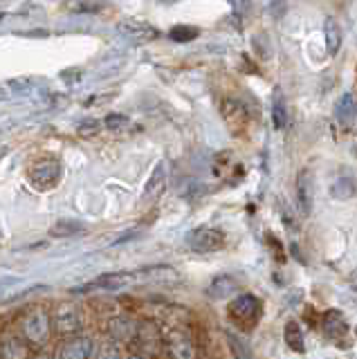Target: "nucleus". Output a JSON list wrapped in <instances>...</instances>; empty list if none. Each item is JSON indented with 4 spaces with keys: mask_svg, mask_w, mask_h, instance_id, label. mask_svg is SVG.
Returning a JSON list of instances; mask_svg holds the SVG:
<instances>
[{
    "mask_svg": "<svg viewBox=\"0 0 357 359\" xmlns=\"http://www.w3.org/2000/svg\"><path fill=\"white\" fill-rule=\"evenodd\" d=\"M61 180V164L57 160H41L29 168V182L36 191H48Z\"/></svg>",
    "mask_w": 357,
    "mask_h": 359,
    "instance_id": "nucleus-4",
    "label": "nucleus"
},
{
    "mask_svg": "<svg viewBox=\"0 0 357 359\" xmlns=\"http://www.w3.org/2000/svg\"><path fill=\"white\" fill-rule=\"evenodd\" d=\"M236 292H238V280L234 278V276H229V274L216 276L214 280H211V285L207 287V294L211 299H216V301H220V299H231L234 294H236Z\"/></svg>",
    "mask_w": 357,
    "mask_h": 359,
    "instance_id": "nucleus-15",
    "label": "nucleus"
},
{
    "mask_svg": "<svg viewBox=\"0 0 357 359\" xmlns=\"http://www.w3.org/2000/svg\"><path fill=\"white\" fill-rule=\"evenodd\" d=\"M135 274V280H147V283H175L180 274L177 269L169 267V265H153V267H144Z\"/></svg>",
    "mask_w": 357,
    "mask_h": 359,
    "instance_id": "nucleus-12",
    "label": "nucleus"
},
{
    "mask_svg": "<svg viewBox=\"0 0 357 359\" xmlns=\"http://www.w3.org/2000/svg\"><path fill=\"white\" fill-rule=\"evenodd\" d=\"M54 328L59 334H76L81 330V312L74 303H63L54 314Z\"/></svg>",
    "mask_w": 357,
    "mask_h": 359,
    "instance_id": "nucleus-6",
    "label": "nucleus"
},
{
    "mask_svg": "<svg viewBox=\"0 0 357 359\" xmlns=\"http://www.w3.org/2000/svg\"><path fill=\"white\" fill-rule=\"evenodd\" d=\"M225 233L216 227H196L187 233V247L194 252H218L225 247Z\"/></svg>",
    "mask_w": 357,
    "mask_h": 359,
    "instance_id": "nucleus-3",
    "label": "nucleus"
},
{
    "mask_svg": "<svg viewBox=\"0 0 357 359\" xmlns=\"http://www.w3.org/2000/svg\"><path fill=\"white\" fill-rule=\"evenodd\" d=\"M355 112H357V104H355V97L351 93L342 95V99L337 101L335 106V117L342 123V126H349V123L355 119Z\"/></svg>",
    "mask_w": 357,
    "mask_h": 359,
    "instance_id": "nucleus-18",
    "label": "nucleus"
},
{
    "mask_svg": "<svg viewBox=\"0 0 357 359\" xmlns=\"http://www.w3.org/2000/svg\"><path fill=\"white\" fill-rule=\"evenodd\" d=\"M133 236H137V231H128V233H124V236H119V238L113 243V245H119V243H126V241H130Z\"/></svg>",
    "mask_w": 357,
    "mask_h": 359,
    "instance_id": "nucleus-30",
    "label": "nucleus"
},
{
    "mask_svg": "<svg viewBox=\"0 0 357 359\" xmlns=\"http://www.w3.org/2000/svg\"><path fill=\"white\" fill-rule=\"evenodd\" d=\"M355 191H357L355 180H353L351 175H342V177H337V180L332 182V187H330V196H332L335 200H349V198L355 196Z\"/></svg>",
    "mask_w": 357,
    "mask_h": 359,
    "instance_id": "nucleus-21",
    "label": "nucleus"
},
{
    "mask_svg": "<svg viewBox=\"0 0 357 359\" xmlns=\"http://www.w3.org/2000/svg\"><path fill=\"white\" fill-rule=\"evenodd\" d=\"M95 355V344L90 337H72L57 348V359H90Z\"/></svg>",
    "mask_w": 357,
    "mask_h": 359,
    "instance_id": "nucleus-7",
    "label": "nucleus"
},
{
    "mask_svg": "<svg viewBox=\"0 0 357 359\" xmlns=\"http://www.w3.org/2000/svg\"><path fill=\"white\" fill-rule=\"evenodd\" d=\"M166 189V164L164 162H158L153 168V173L149 177L147 187H144V200L147 202H153L158 200Z\"/></svg>",
    "mask_w": 357,
    "mask_h": 359,
    "instance_id": "nucleus-14",
    "label": "nucleus"
},
{
    "mask_svg": "<svg viewBox=\"0 0 357 359\" xmlns=\"http://www.w3.org/2000/svg\"><path fill=\"white\" fill-rule=\"evenodd\" d=\"M128 117L126 115H119V112H110V115H106L104 119V126L108 130H124L128 126Z\"/></svg>",
    "mask_w": 357,
    "mask_h": 359,
    "instance_id": "nucleus-27",
    "label": "nucleus"
},
{
    "mask_svg": "<svg viewBox=\"0 0 357 359\" xmlns=\"http://www.w3.org/2000/svg\"><path fill=\"white\" fill-rule=\"evenodd\" d=\"M355 337H357V328H355Z\"/></svg>",
    "mask_w": 357,
    "mask_h": 359,
    "instance_id": "nucleus-34",
    "label": "nucleus"
},
{
    "mask_svg": "<svg viewBox=\"0 0 357 359\" xmlns=\"http://www.w3.org/2000/svg\"><path fill=\"white\" fill-rule=\"evenodd\" d=\"M272 119H274V128L276 130H283L285 123H288V108H285V101L281 90H274V99H272Z\"/></svg>",
    "mask_w": 357,
    "mask_h": 359,
    "instance_id": "nucleus-22",
    "label": "nucleus"
},
{
    "mask_svg": "<svg viewBox=\"0 0 357 359\" xmlns=\"http://www.w3.org/2000/svg\"><path fill=\"white\" fill-rule=\"evenodd\" d=\"M117 29H119L121 34H126V36L140 41V43H149V41H155V39L160 36V32L155 29V27L151 25V22H147V20H137V18H126V20H121L119 25H117Z\"/></svg>",
    "mask_w": 357,
    "mask_h": 359,
    "instance_id": "nucleus-9",
    "label": "nucleus"
},
{
    "mask_svg": "<svg viewBox=\"0 0 357 359\" xmlns=\"http://www.w3.org/2000/svg\"><path fill=\"white\" fill-rule=\"evenodd\" d=\"M297 205L304 216L312 213V205H315V182H312L310 171H301L297 175Z\"/></svg>",
    "mask_w": 357,
    "mask_h": 359,
    "instance_id": "nucleus-10",
    "label": "nucleus"
},
{
    "mask_svg": "<svg viewBox=\"0 0 357 359\" xmlns=\"http://www.w3.org/2000/svg\"><path fill=\"white\" fill-rule=\"evenodd\" d=\"M81 231H86V227L79 220H59L52 227V236H59V238H70V236H76Z\"/></svg>",
    "mask_w": 357,
    "mask_h": 359,
    "instance_id": "nucleus-23",
    "label": "nucleus"
},
{
    "mask_svg": "<svg viewBox=\"0 0 357 359\" xmlns=\"http://www.w3.org/2000/svg\"><path fill=\"white\" fill-rule=\"evenodd\" d=\"M65 9L74 11V14H95V11L104 9V3H99V0H65Z\"/></svg>",
    "mask_w": 357,
    "mask_h": 359,
    "instance_id": "nucleus-24",
    "label": "nucleus"
},
{
    "mask_svg": "<svg viewBox=\"0 0 357 359\" xmlns=\"http://www.w3.org/2000/svg\"><path fill=\"white\" fill-rule=\"evenodd\" d=\"M0 20H3V14H0Z\"/></svg>",
    "mask_w": 357,
    "mask_h": 359,
    "instance_id": "nucleus-33",
    "label": "nucleus"
},
{
    "mask_svg": "<svg viewBox=\"0 0 357 359\" xmlns=\"http://www.w3.org/2000/svg\"><path fill=\"white\" fill-rule=\"evenodd\" d=\"M162 344L171 359H198V348L194 339L182 330H169L162 337Z\"/></svg>",
    "mask_w": 357,
    "mask_h": 359,
    "instance_id": "nucleus-5",
    "label": "nucleus"
},
{
    "mask_svg": "<svg viewBox=\"0 0 357 359\" xmlns=\"http://www.w3.org/2000/svg\"><path fill=\"white\" fill-rule=\"evenodd\" d=\"M321 332L332 341H339L349 334V323L339 310H328L321 314Z\"/></svg>",
    "mask_w": 357,
    "mask_h": 359,
    "instance_id": "nucleus-11",
    "label": "nucleus"
},
{
    "mask_svg": "<svg viewBox=\"0 0 357 359\" xmlns=\"http://www.w3.org/2000/svg\"><path fill=\"white\" fill-rule=\"evenodd\" d=\"M227 312L231 321H236L243 328H250L261 317V301L254 294H238L227 306Z\"/></svg>",
    "mask_w": 357,
    "mask_h": 359,
    "instance_id": "nucleus-2",
    "label": "nucleus"
},
{
    "mask_svg": "<svg viewBox=\"0 0 357 359\" xmlns=\"http://www.w3.org/2000/svg\"><path fill=\"white\" fill-rule=\"evenodd\" d=\"M128 359H144V357H142V355H130Z\"/></svg>",
    "mask_w": 357,
    "mask_h": 359,
    "instance_id": "nucleus-31",
    "label": "nucleus"
},
{
    "mask_svg": "<svg viewBox=\"0 0 357 359\" xmlns=\"http://www.w3.org/2000/svg\"><path fill=\"white\" fill-rule=\"evenodd\" d=\"M76 130H79L81 137H95V135L102 130V123H99L97 119H86V121L79 123V128H76Z\"/></svg>",
    "mask_w": 357,
    "mask_h": 359,
    "instance_id": "nucleus-28",
    "label": "nucleus"
},
{
    "mask_svg": "<svg viewBox=\"0 0 357 359\" xmlns=\"http://www.w3.org/2000/svg\"><path fill=\"white\" fill-rule=\"evenodd\" d=\"M135 332H137V321H133L128 317H113L108 321V334L119 344L135 339Z\"/></svg>",
    "mask_w": 357,
    "mask_h": 359,
    "instance_id": "nucleus-13",
    "label": "nucleus"
},
{
    "mask_svg": "<svg viewBox=\"0 0 357 359\" xmlns=\"http://www.w3.org/2000/svg\"><path fill=\"white\" fill-rule=\"evenodd\" d=\"M283 339L288 344L290 351H295V353H306V334L304 330H301V325L297 321H288L285 323V328H283Z\"/></svg>",
    "mask_w": 357,
    "mask_h": 359,
    "instance_id": "nucleus-17",
    "label": "nucleus"
},
{
    "mask_svg": "<svg viewBox=\"0 0 357 359\" xmlns=\"http://www.w3.org/2000/svg\"><path fill=\"white\" fill-rule=\"evenodd\" d=\"M97 359H121L119 348L115 344H102L97 351Z\"/></svg>",
    "mask_w": 357,
    "mask_h": 359,
    "instance_id": "nucleus-29",
    "label": "nucleus"
},
{
    "mask_svg": "<svg viewBox=\"0 0 357 359\" xmlns=\"http://www.w3.org/2000/svg\"><path fill=\"white\" fill-rule=\"evenodd\" d=\"M353 287H355V290H357V274H355V276H353Z\"/></svg>",
    "mask_w": 357,
    "mask_h": 359,
    "instance_id": "nucleus-32",
    "label": "nucleus"
},
{
    "mask_svg": "<svg viewBox=\"0 0 357 359\" xmlns=\"http://www.w3.org/2000/svg\"><path fill=\"white\" fill-rule=\"evenodd\" d=\"M135 339H137L140 348H153L155 344L162 341V337L158 334V325L151 321H144V323H137Z\"/></svg>",
    "mask_w": 357,
    "mask_h": 359,
    "instance_id": "nucleus-20",
    "label": "nucleus"
},
{
    "mask_svg": "<svg viewBox=\"0 0 357 359\" xmlns=\"http://www.w3.org/2000/svg\"><path fill=\"white\" fill-rule=\"evenodd\" d=\"M323 43H326V52L330 56H335L342 48V29L332 18H328L323 22Z\"/></svg>",
    "mask_w": 357,
    "mask_h": 359,
    "instance_id": "nucleus-19",
    "label": "nucleus"
},
{
    "mask_svg": "<svg viewBox=\"0 0 357 359\" xmlns=\"http://www.w3.org/2000/svg\"><path fill=\"white\" fill-rule=\"evenodd\" d=\"M198 29L196 27H189V25H177V27H173L171 32H169V36H171V41H175V43H189V41H194L196 36H198Z\"/></svg>",
    "mask_w": 357,
    "mask_h": 359,
    "instance_id": "nucleus-26",
    "label": "nucleus"
},
{
    "mask_svg": "<svg viewBox=\"0 0 357 359\" xmlns=\"http://www.w3.org/2000/svg\"><path fill=\"white\" fill-rule=\"evenodd\" d=\"M130 280H135V274H133V272H110V274L95 278L93 283L74 287L72 292H74V294H83V292H93V290H119V287L128 285Z\"/></svg>",
    "mask_w": 357,
    "mask_h": 359,
    "instance_id": "nucleus-8",
    "label": "nucleus"
},
{
    "mask_svg": "<svg viewBox=\"0 0 357 359\" xmlns=\"http://www.w3.org/2000/svg\"><path fill=\"white\" fill-rule=\"evenodd\" d=\"M52 330V321H50V314L43 310V308H34L25 314L23 319V337L25 341L32 346H43L48 341Z\"/></svg>",
    "mask_w": 357,
    "mask_h": 359,
    "instance_id": "nucleus-1",
    "label": "nucleus"
},
{
    "mask_svg": "<svg viewBox=\"0 0 357 359\" xmlns=\"http://www.w3.org/2000/svg\"><path fill=\"white\" fill-rule=\"evenodd\" d=\"M0 359H29L27 341L18 339V337H9L0 344Z\"/></svg>",
    "mask_w": 357,
    "mask_h": 359,
    "instance_id": "nucleus-16",
    "label": "nucleus"
},
{
    "mask_svg": "<svg viewBox=\"0 0 357 359\" xmlns=\"http://www.w3.org/2000/svg\"><path fill=\"white\" fill-rule=\"evenodd\" d=\"M227 344H229V348H231L234 359H252L250 348L245 346V341H241L234 332H227Z\"/></svg>",
    "mask_w": 357,
    "mask_h": 359,
    "instance_id": "nucleus-25",
    "label": "nucleus"
}]
</instances>
